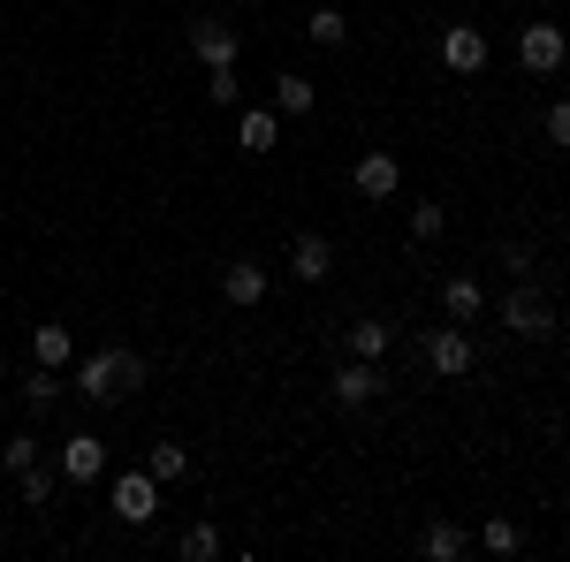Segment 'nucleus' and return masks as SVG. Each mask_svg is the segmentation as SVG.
<instances>
[{
  "label": "nucleus",
  "instance_id": "f257e3e1",
  "mask_svg": "<svg viewBox=\"0 0 570 562\" xmlns=\"http://www.w3.org/2000/svg\"><path fill=\"white\" fill-rule=\"evenodd\" d=\"M137 388H145V357L137 349H91L85 365H77V395L99 403V411L107 403H130Z\"/></svg>",
  "mask_w": 570,
  "mask_h": 562
},
{
  "label": "nucleus",
  "instance_id": "f03ea898",
  "mask_svg": "<svg viewBox=\"0 0 570 562\" xmlns=\"http://www.w3.org/2000/svg\"><path fill=\"white\" fill-rule=\"evenodd\" d=\"M494 319H502V327H510V335H518V343H540V335H556V304L540 297V289H532V282H518V289H510V297L494 304Z\"/></svg>",
  "mask_w": 570,
  "mask_h": 562
},
{
  "label": "nucleus",
  "instance_id": "7ed1b4c3",
  "mask_svg": "<svg viewBox=\"0 0 570 562\" xmlns=\"http://www.w3.org/2000/svg\"><path fill=\"white\" fill-rule=\"evenodd\" d=\"M518 61H525L532 77H556V69L570 61L563 23H525V31H518Z\"/></svg>",
  "mask_w": 570,
  "mask_h": 562
},
{
  "label": "nucleus",
  "instance_id": "20e7f679",
  "mask_svg": "<svg viewBox=\"0 0 570 562\" xmlns=\"http://www.w3.org/2000/svg\"><path fill=\"white\" fill-rule=\"evenodd\" d=\"M190 53H198L206 69H228V61L244 53V31H236V23H220V16H198V23H190Z\"/></svg>",
  "mask_w": 570,
  "mask_h": 562
},
{
  "label": "nucleus",
  "instance_id": "39448f33",
  "mask_svg": "<svg viewBox=\"0 0 570 562\" xmlns=\"http://www.w3.org/2000/svg\"><path fill=\"white\" fill-rule=\"evenodd\" d=\"M381 395H389V373H381L373 357H351V365L335 373V403H343V411H365V403H381Z\"/></svg>",
  "mask_w": 570,
  "mask_h": 562
},
{
  "label": "nucleus",
  "instance_id": "423d86ee",
  "mask_svg": "<svg viewBox=\"0 0 570 562\" xmlns=\"http://www.w3.org/2000/svg\"><path fill=\"white\" fill-rule=\"evenodd\" d=\"M351 183H357V198H373V206H381V198L403 190V160H395V152H357Z\"/></svg>",
  "mask_w": 570,
  "mask_h": 562
},
{
  "label": "nucleus",
  "instance_id": "0eeeda50",
  "mask_svg": "<svg viewBox=\"0 0 570 562\" xmlns=\"http://www.w3.org/2000/svg\"><path fill=\"white\" fill-rule=\"evenodd\" d=\"M153 510H160V479L153 472H122L115 479V517L122 524H153Z\"/></svg>",
  "mask_w": 570,
  "mask_h": 562
},
{
  "label": "nucleus",
  "instance_id": "6e6552de",
  "mask_svg": "<svg viewBox=\"0 0 570 562\" xmlns=\"http://www.w3.org/2000/svg\"><path fill=\"white\" fill-rule=\"evenodd\" d=\"M441 61H449L456 77H480L487 69V31L480 23H449V31H441Z\"/></svg>",
  "mask_w": 570,
  "mask_h": 562
},
{
  "label": "nucleus",
  "instance_id": "1a4fd4ad",
  "mask_svg": "<svg viewBox=\"0 0 570 562\" xmlns=\"http://www.w3.org/2000/svg\"><path fill=\"white\" fill-rule=\"evenodd\" d=\"M426 365H434L441 381H464V373H472V335H464V327H434V335H426Z\"/></svg>",
  "mask_w": 570,
  "mask_h": 562
},
{
  "label": "nucleus",
  "instance_id": "9d476101",
  "mask_svg": "<svg viewBox=\"0 0 570 562\" xmlns=\"http://www.w3.org/2000/svg\"><path fill=\"white\" fill-rule=\"evenodd\" d=\"M99 472H107V441H99V433H69V441H61V479H69V486H91Z\"/></svg>",
  "mask_w": 570,
  "mask_h": 562
},
{
  "label": "nucleus",
  "instance_id": "9b49d317",
  "mask_svg": "<svg viewBox=\"0 0 570 562\" xmlns=\"http://www.w3.org/2000/svg\"><path fill=\"white\" fill-rule=\"evenodd\" d=\"M289 274H297V282H327V274H335V244H327L320 228H305V236L289 244Z\"/></svg>",
  "mask_w": 570,
  "mask_h": 562
},
{
  "label": "nucleus",
  "instance_id": "f8f14e48",
  "mask_svg": "<svg viewBox=\"0 0 570 562\" xmlns=\"http://www.w3.org/2000/svg\"><path fill=\"white\" fill-rule=\"evenodd\" d=\"M441 312H449L456 327H472V319L487 312V289L472 282V274H456V282H441Z\"/></svg>",
  "mask_w": 570,
  "mask_h": 562
},
{
  "label": "nucleus",
  "instance_id": "ddd939ff",
  "mask_svg": "<svg viewBox=\"0 0 570 562\" xmlns=\"http://www.w3.org/2000/svg\"><path fill=\"white\" fill-rule=\"evenodd\" d=\"M220 297H228V304H244V312H252V304L266 297V266H259V259H236L228 274H220Z\"/></svg>",
  "mask_w": 570,
  "mask_h": 562
},
{
  "label": "nucleus",
  "instance_id": "4468645a",
  "mask_svg": "<svg viewBox=\"0 0 570 562\" xmlns=\"http://www.w3.org/2000/svg\"><path fill=\"white\" fill-rule=\"evenodd\" d=\"M419 548H426L434 562H464V555H472V532H464V524H449V517H434Z\"/></svg>",
  "mask_w": 570,
  "mask_h": 562
},
{
  "label": "nucleus",
  "instance_id": "2eb2a0df",
  "mask_svg": "<svg viewBox=\"0 0 570 562\" xmlns=\"http://www.w3.org/2000/svg\"><path fill=\"white\" fill-rule=\"evenodd\" d=\"M145 472L160 479V486H176V479H190V448H183V441H153V456H145Z\"/></svg>",
  "mask_w": 570,
  "mask_h": 562
},
{
  "label": "nucleus",
  "instance_id": "dca6fc26",
  "mask_svg": "<svg viewBox=\"0 0 570 562\" xmlns=\"http://www.w3.org/2000/svg\"><path fill=\"white\" fill-rule=\"evenodd\" d=\"M274 137H282V122H274L266 107H244V122H236V145H244V152H274Z\"/></svg>",
  "mask_w": 570,
  "mask_h": 562
},
{
  "label": "nucleus",
  "instance_id": "f3484780",
  "mask_svg": "<svg viewBox=\"0 0 570 562\" xmlns=\"http://www.w3.org/2000/svg\"><path fill=\"white\" fill-rule=\"evenodd\" d=\"M389 343H395V319H357L351 327V357H373V365H381Z\"/></svg>",
  "mask_w": 570,
  "mask_h": 562
},
{
  "label": "nucleus",
  "instance_id": "a211bd4d",
  "mask_svg": "<svg viewBox=\"0 0 570 562\" xmlns=\"http://www.w3.org/2000/svg\"><path fill=\"white\" fill-rule=\"evenodd\" d=\"M305 31H312V46H327V53H335V46H351V16H343V8H312Z\"/></svg>",
  "mask_w": 570,
  "mask_h": 562
},
{
  "label": "nucleus",
  "instance_id": "6ab92c4d",
  "mask_svg": "<svg viewBox=\"0 0 570 562\" xmlns=\"http://www.w3.org/2000/svg\"><path fill=\"white\" fill-rule=\"evenodd\" d=\"M312 99H320L312 77H297V69H289V77H274V115H312Z\"/></svg>",
  "mask_w": 570,
  "mask_h": 562
},
{
  "label": "nucleus",
  "instance_id": "aec40b11",
  "mask_svg": "<svg viewBox=\"0 0 570 562\" xmlns=\"http://www.w3.org/2000/svg\"><path fill=\"white\" fill-rule=\"evenodd\" d=\"M31 357H39V365H53V373H61V365H69V357H77V335H69V327H39V335H31Z\"/></svg>",
  "mask_w": 570,
  "mask_h": 562
},
{
  "label": "nucleus",
  "instance_id": "412c9836",
  "mask_svg": "<svg viewBox=\"0 0 570 562\" xmlns=\"http://www.w3.org/2000/svg\"><path fill=\"white\" fill-rule=\"evenodd\" d=\"M23 403H31V411H53V403H61V373H53V365H31V373H23Z\"/></svg>",
  "mask_w": 570,
  "mask_h": 562
},
{
  "label": "nucleus",
  "instance_id": "4be33fe9",
  "mask_svg": "<svg viewBox=\"0 0 570 562\" xmlns=\"http://www.w3.org/2000/svg\"><path fill=\"white\" fill-rule=\"evenodd\" d=\"M480 548H487V555H518V548H525V524H518V517H487Z\"/></svg>",
  "mask_w": 570,
  "mask_h": 562
},
{
  "label": "nucleus",
  "instance_id": "5701e85b",
  "mask_svg": "<svg viewBox=\"0 0 570 562\" xmlns=\"http://www.w3.org/2000/svg\"><path fill=\"white\" fill-rule=\"evenodd\" d=\"M220 555V532L214 524H190V532H183V562H214Z\"/></svg>",
  "mask_w": 570,
  "mask_h": 562
},
{
  "label": "nucleus",
  "instance_id": "b1692460",
  "mask_svg": "<svg viewBox=\"0 0 570 562\" xmlns=\"http://www.w3.org/2000/svg\"><path fill=\"white\" fill-rule=\"evenodd\" d=\"M39 433H16V441H8V448H0V472H23V464H39Z\"/></svg>",
  "mask_w": 570,
  "mask_h": 562
},
{
  "label": "nucleus",
  "instance_id": "393cba45",
  "mask_svg": "<svg viewBox=\"0 0 570 562\" xmlns=\"http://www.w3.org/2000/svg\"><path fill=\"white\" fill-rule=\"evenodd\" d=\"M236 91H244L236 61H228V69H206V99H214V107H236Z\"/></svg>",
  "mask_w": 570,
  "mask_h": 562
},
{
  "label": "nucleus",
  "instance_id": "a878e982",
  "mask_svg": "<svg viewBox=\"0 0 570 562\" xmlns=\"http://www.w3.org/2000/svg\"><path fill=\"white\" fill-rule=\"evenodd\" d=\"M16 486H23V502H53V472H46V464H23Z\"/></svg>",
  "mask_w": 570,
  "mask_h": 562
},
{
  "label": "nucleus",
  "instance_id": "bb28decb",
  "mask_svg": "<svg viewBox=\"0 0 570 562\" xmlns=\"http://www.w3.org/2000/svg\"><path fill=\"white\" fill-rule=\"evenodd\" d=\"M441 228H449V214H441V206H411V236H419V244H434Z\"/></svg>",
  "mask_w": 570,
  "mask_h": 562
},
{
  "label": "nucleus",
  "instance_id": "cd10ccee",
  "mask_svg": "<svg viewBox=\"0 0 570 562\" xmlns=\"http://www.w3.org/2000/svg\"><path fill=\"white\" fill-rule=\"evenodd\" d=\"M548 145H556V152H570V99H556V107H548Z\"/></svg>",
  "mask_w": 570,
  "mask_h": 562
},
{
  "label": "nucleus",
  "instance_id": "c85d7f7f",
  "mask_svg": "<svg viewBox=\"0 0 570 562\" xmlns=\"http://www.w3.org/2000/svg\"><path fill=\"white\" fill-rule=\"evenodd\" d=\"M502 266H510L518 282H532V252H525V244H502Z\"/></svg>",
  "mask_w": 570,
  "mask_h": 562
}]
</instances>
